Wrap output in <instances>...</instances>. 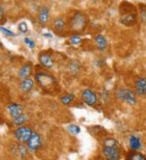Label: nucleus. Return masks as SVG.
Returning a JSON list of instances; mask_svg holds the SVG:
<instances>
[{"mask_svg": "<svg viewBox=\"0 0 146 160\" xmlns=\"http://www.w3.org/2000/svg\"><path fill=\"white\" fill-rule=\"evenodd\" d=\"M102 153L107 160H119L121 158L119 144L112 138H107L104 140Z\"/></svg>", "mask_w": 146, "mask_h": 160, "instance_id": "1", "label": "nucleus"}, {"mask_svg": "<svg viewBox=\"0 0 146 160\" xmlns=\"http://www.w3.org/2000/svg\"><path fill=\"white\" fill-rule=\"evenodd\" d=\"M37 83L43 88H49L55 84L56 80L51 74L46 72H38L35 75Z\"/></svg>", "mask_w": 146, "mask_h": 160, "instance_id": "2", "label": "nucleus"}, {"mask_svg": "<svg viewBox=\"0 0 146 160\" xmlns=\"http://www.w3.org/2000/svg\"><path fill=\"white\" fill-rule=\"evenodd\" d=\"M117 97L121 101L125 102L129 105L133 106L136 103V94L130 89L123 88V89L119 90L117 92Z\"/></svg>", "mask_w": 146, "mask_h": 160, "instance_id": "3", "label": "nucleus"}, {"mask_svg": "<svg viewBox=\"0 0 146 160\" xmlns=\"http://www.w3.org/2000/svg\"><path fill=\"white\" fill-rule=\"evenodd\" d=\"M33 133V130L29 127L19 126L15 130L14 136H15V138L19 141V142L28 143Z\"/></svg>", "mask_w": 146, "mask_h": 160, "instance_id": "4", "label": "nucleus"}, {"mask_svg": "<svg viewBox=\"0 0 146 160\" xmlns=\"http://www.w3.org/2000/svg\"><path fill=\"white\" fill-rule=\"evenodd\" d=\"M86 24H87V20L85 16L81 13H76L71 20V26L73 29L76 31L84 29Z\"/></svg>", "mask_w": 146, "mask_h": 160, "instance_id": "5", "label": "nucleus"}, {"mask_svg": "<svg viewBox=\"0 0 146 160\" xmlns=\"http://www.w3.org/2000/svg\"><path fill=\"white\" fill-rule=\"evenodd\" d=\"M82 100L88 106H94L97 102V96L94 92L90 89H85L81 94Z\"/></svg>", "mask_w": 146, "mask_h": 160, "instance_id": "6", "label": "nucleus"}, {"mask_svg": "<svg viewBox=\"0 0 146 160\" xmlns=\"http://www.w3.org/2000/svg\"><path fill=\"white\" fill-rule=\"evenodd\" d=\"M28 150L31 152H36L41 146V138L40 135L37 133H33L32 137L29 140L27 143Z\"/></svg>", "mask_w": 146, "mask_h": 160, "instance_id": "7", "label": "nucleus"}, {"mask_svg": "<svg viewBox=\"0 0 146 160\" xmlns=\"http://www.w3.org/2000/svg\"><path fill=\"white\" fill-rule=\"evenodd\" d=\"M38 60L41 66L43 67H45V68H52L54 64H55V61H54L52 56L50 53H41L39 55Z\"/></svg>", "mask_w": 146, "mask_h": 160, "instance_id": "8", "label": "nucleus"}, {"mask_svg": "<svg viewBox=\"0 0 146 160\" xmlns=\"http://www.w3.org/2000/svg\"><path fill=\"white\" fill-rule=\"evenodd\" d=\"M23 106L19 103H13L8 106V111L9 112V115L12 118H15V117L23 114Z\"/></svg>", "mask_w": 146, "mask_h": 160, "instance_id": "9", "label": "nucleus"}, {"mask_svg": "<svg viewBox=\"0 0 146 160\" xmlns=\"http://www.w3.org/2000/svg\"><path fill=\"white\" fill-rule=\"evenodd\" d=\"M136 90L138 95L146 96V78L141 77L136 81Z\"/></svg>", "mask_w": 146, "mask_h": 160, "instance_id": "10", "label": "nucleus"}, {"mask_svg": "<svg viewBox=\"0 0 146 160\" xmlns=\"http://www.w3.org/2000/svg\"><path fill=\"white\" fill-rule=\"evenodd\" d=\"M19 87H20V89H21L22 92L29 93V92L33 90V87H34V81L30 78H24L21 82H20Z\"/></svg>", "mask_w": 146, "mask_h": 160, "instance_id": "11", "label": "nucleus"}, {"mask_svg": "<svg viewBox=\"0 0 146 160\" xmlns=\"http://www.w3.org/2000/svg\"><path fill=\"white\" fill-rule=\"evenodd\" d=\"M32 72V64L30 63H27L24 64L23 67H20L19 72H18V75L19 78H21L22 79L24 78H29V75L31 74Z\"/></svg>", "mask_w": 146, "mask_h": 160, "instance_id": "12", "label": "nucleus"}, {"mask_svg": "<svg viewBox=\"0 0 146 160\" xmlns=\"http://www.w3.org/2000/svg\"><path fill=\"white\" fill-rule=\"evenodd\" d=\"M49 16H50V11L46 7H43L38 13V20L41 24H46L48 22Z\"/></svg>", "mask_w": 146, "mask_h": 160, "instance_id": "13", "label": "nucleus"}, {"mask_svg": "<svg viewBox=\"0 0 146 160\" xmlns=\"http://www.w3.org/2000/svg\"><path fill=\"white\" fill-rule=\"evenodd\" d=\"M95 42L97 45V48L98 49L101 51L105 50V48L107 47V40L103 35H97L95 37Z\"/></svg>", "mask_w": 146, "mask_h": 160, "instance_id": "14", "label": "nucleus"}, {"mask_svg": "<svg viewBox=\"0 0 146 160\" xmlns=\"http://www.w3.org/2000/svg\"><path fill=\"white\" fill-rule=\"evenodd\" d=\"M129 144H130V147L133 150H137L141 148V142H140V138L135 136V135H132L130 137Z\"/></svg>", "mask_w": 146, "mask_h": 160, "instance_id": "15", "label": "nucleus"}, {"mask_svg": "<svg viewBox=\"0 0 146 160\" xmlns=\"http://www.w3.org/2000/svg\"><path fill=\"white\" fill-rule=\"evenodd\" d=\"M53 26L56 31L61 32L65 28L66 26V22L62 18H56L54 22H53Z\"/></svg>", "mask_w": 146, "mask_h": 160, "instance_id": "16", "label": "nucleus"}, {"mask_svg": "<svg viewBox=\"0 0 146 160\" xmlns=\"http://www.w3.org/2000/svg\"><path fill=\"white\" fill-rule=\"evenodd\" d=\"M29 117L26 114L23 113L21 115L18 116V117H15L12 119V123L15 125H17V126H21V125H24L28 121Z\"/></svg>", "mask_w": 146, "mask_h": 160, "instance_id": "17", "label": "nucleus"}, {"mask_svg": "<svg viewBox=\"0 0 146 160\" xmlns=\"http://www.w3.org/2000/svg\"><path fill=\"white\" fill-rule=\"evenodd\" d=\"M126 160H146L145 156L137 151H132L127 155Z\"/></svg>", "mask_w": 146, "mask_h": 160, "instance_id": "18", "label": "nucleus"}, {"mask_svg": "<svg viewBox=\"0 0 146 160\" xmlns=\"http://www.w3.org/2000/svg\"><path fill=\"white\" fill-rule=\"evenodd\" d=\"M74 94H67V95L61 97V102L64 105H69L70 103H72V102L74 101Z\"/></svg>", "mask_w": 146, "mask_h": 160, "instance_id": "19", "label": "nucleus"}, {"mask_svg": "<svg viewBox=\"0 0 146 160\" xmlns=\"http://www.w3.org/2000/svg\"><path fill=\"white\" fill-rule=\"evenodd\" d=\"M68 130L72 134H74V135L79 134V133H80V126H78V125H73V124H72V125H68Z\"/></svg>", "mask_w": 146, "mask_h": 160, "instance_id": "20", "label": "nucleus"}, {"mask_svg": "<svg viewBox=\"0 0 146 160\" xmlns=\"http://www.w3.org/2000/svg\"><path fill=\"white\" fill-rule=\"evenodd\" d=\"M18 29L19 31L23 34L27 33V32L29 31V27H28V24L26 22H20V23L18 24Z\"/></svg>", "mask_w": 146, "mask_h": 160, "instance_id": "21", "label": "nucleus"}, {"mask_svg": "<svg viewBox=\"0 0 146 160\" xmlns=\"http://www.w3.org/2000/svg\"><path fill=\"white\" fill-rule=\"evenodd\" d=\"M0 32H2L3 34H4L7 37H15L16 36V34L15 32H13L12 31H11L10 29L4 27H0Z\"/></svg>", "mask_w": 146, "mask_h": 160, "instance_id": "22", "label": "nucleus"}, {"mask_svg": "<svg viewBox=\"0 0 146 160\" xmlns=\"http://www.w3.org/2000/svg\"><path fill=\"white\" fill-rule=\"evenodd\" d=\"M24 43L30 48V49H34V47L36 46L35 41H33V39L29 38V37H25L24 38Z\"/></svg>", "mask_w": 146, "mask_h": 160, "instance_id": "23", "label": "nucleus"}, {"mask_svg": "<svg viewBox=\"0 0 146 160\" xmlns=\"http://www.w3.org/2000/svg\"><path fill=\"white\" fill-rule=\"evenodd\" d=\"M70 42L74 45H77L81 43V38L79 36H73V37H71Z\"/></svg>", "mask_w": 146, "mask_h": 160, "instance_id": "24", "label": "nucleus"}, {"mask_svg": "<svg viewBox=\"0 0 146 160\" xmlns=\"http://www.w3.org/2000/svg\"><path fill=\"white\" fill-rule=\"evenodd\" d=\"M79 67H80V66H79V64H78L77 62H72V64L70 65L71 70L73 71L74 73L77 72L78 70H79Z\"/></svg>", "mask_w": 146, "mask_h": 160, "instance_id": "25", "label": "nucleus"}, {"mask_svg": "<svg viewBox=\"0 0 146 160\" xmlns=\"http://www.w3.org/2000/svg\"><path fill=\"white\" fill-rule=\"evenodd\" d=\"M19 154H20V155H21L22 157L25 156L26 155V153H27V151H26V149L25 147H23V146H21V147H19Z\"/></svg>", "mask_w": 146, "mask_h": 160, "instance_id": "26", "label": "nucleus"}, {"mask_svg": "<svg viewBox=\"0 0 146 160\" xmlns=\"http://www.w3.org/2000/svg\"><path fill=\"white\" fill-rule=\"evenodd\" d=\"M4 18V10L2 7L0 6V21H2Z\"/></svg>", "mask_w": 146, "mask_h": 160, "instance_id": "27", "label": "nucleus"}, {"mask_svg": "<svg viewBox=\"0 0 146 160\" xmlns=\"http://www.w3.org/2000/svg\"><path fill=\"white\" fill-rule=\"evenodd\" d=\"M43 37H47V38H52L53 36H52V34H51V33H44L43 34Z\"/></svg>", "mask_w": 146, "mask_h": 160, "instance_id": "28", "label": "nucleus"}]
</instances>
